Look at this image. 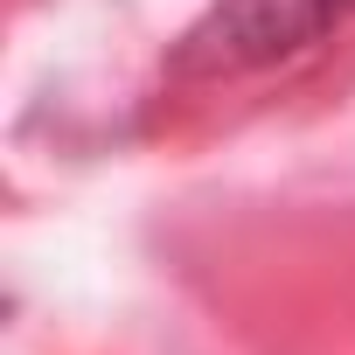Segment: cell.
Masks as SVG:
<instances>
[{
    "label": "cell",
    "mask_w": 355,
    "mask_h": 355,
    "mask_svg": "<svg viewBox=\"0 0 355 355\" xmlns=\"http://www.w3.org/2000/svg\"><path fill=\"white\" fill-rule=\"evenodd\" d=\"M341 0H223L216 21L196 35V63L209 70H244V63H272L286 49H300L306 35L327 28V15Z\"/></svg>",
    "instance_id": "obj_1"
}]
</instances>
